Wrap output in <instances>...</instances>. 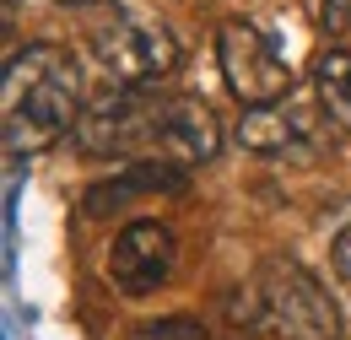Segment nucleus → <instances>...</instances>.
Here are the masks:
<instances>
[{
	"mask_svg": "<svg viewBox=\"0 0 351 340\" xmlns=\"http://www.w3.org/2000/svg\"><path fill=\"white\" fill-rule=\"evenodd\" d=\"M76 146L87 157H125V162H168L195 168L211 162L221 146L217 114L200 97H162L146 86H119L97 97L76 119Z\"/></svg>",
	"mask_w": 351,
	"mask_h": 340,
	"instance_id": "1",
	"label": "nucleus"
},
{
	"mask_svg": "<svg viewBox=\"0 0 351 340\" xmlns=\"http://www.w3.org/2000/svg\"><path fill=\"white\" fill-rule=\"evenodd\" d=\"M243 313H249V324L270 330L276 340H335L341 335V319L324 298V287L287 254L260 265V276H254V287L243 298Z\"/></svg>",
	"mask_w": 351,
	"mask_h": 340,
	"instance_id": "3",
	"label": "nucleus"
},
{
	"mask_svg": "<svg viewBox=\"0 0 351 340\" xmlns=\"http://www.w3.org/2000/svg\"><path fill=\"white\" fill-rule=\"evenodd\" d=\"M313 92H319L330 125L351 135V49H324L313 60Z\"/></svg>",
	"mask_w": 351,
	"mask_h": 340,
	"instance_id": "8",
	"label": "nucleus"
},
{
	"mask_svg": "<svg viewBox=\"0 0 351 340\" xmlns=\"http://www.w3.org/2000/svg\"><path fill=\"white\" fill-rule=\"evenodd\" d=\"M335 270H341V281L351 287V227L335 238Z\"/></svg>",
	"mask_w": 351,
	"mask_h": 340,
	"instance_id": "11",
	"label": "nucleus"
},
{
	"mask_svg": "<svg viewBox=\"0 0 351 340\" xmlns=\"http://www.w3.org/2000/svg\"><path fill=\"white\" fill-rule=\"evenodd\" d=\"M76 103H82V71L71 60V49L60 43H27L0 86V135H5V157H38L54 146L65 130H76Z\"/></svg>",
	"mask_w": 351,
	"mask_h": 340,
	"instance_id": "2",
	"label": "nucleus"
},
{
	"mask_svg": "<svg viewBox=\"0 0 351 340\" xmlns=\"http://www.w3.org/2000/svg\"><path fill=\"white\" fill-rule=\"evenodd\" d=\"M238 146L243 151H260V157H281V151H298L303 146V119L287 114L281 103H265V108H243V125H238Z\"/></svg>",
	"mask_w": 351,
	"mask_h": 340,
	"instance_id": "7",
	"label": "nucleus"
},
{
	"mask_svg": "<svg viewBox=\"0 0 351 340\" xmlns=\"http://www.w3.org/2000/svg\"><path fill=\"white\" fill-rule=\"evenodd\" d=\"M313 22H319L330 38L351 33V0H313Z\"/></svg>",
	"mask_w": 351,
	"mask_h": 340,
	"instance_id": "10",
	"label": "nucleus"
},
{
	"mask_svg": "<svg viewBox=\"0 0 351 340\" xmlns=\"http://www.w3.org/2000/svg\"><path fill=\"white\" fill-rule=\"evenodd\" d=\"M97 60L119 86H152L178 65V43L157 16H114L97 33Z\"/></svg>",
	"mask_w": 351,
	"mask_h": 340,
	"instance_id": "5",
	"label": "nucleus"
},
{
	"mask_svg": "<svg viewBox=\"0 0 351 340\" xmlns=\"http://www.w3.org/2000/svg\"><path fill=\"white\" fill-rule=\"evenodd\" d=\"M60 5H92V0H60Z\"/></svg>",
	"mask_w": 351,
	"mask_h": 340,
	"instance_id": "12",
	"label": "nucleus"
},
{
	"mask_svg": "<svg viewBox=\"0 0 351 340\" xmlns=\"http://www.w3.org/2000/svg\"><path fill=\"white\" fill-rule=\"evenodd\" d=\"M130 340H211V335L189 319H162V324H141Z\"/></svg>",
	"mask_w": 351,
	"mask_h": 340,
	"instance_id": "9",
	"label": "nucleus"
},
{
	"mask_svg": "<svg viewBox=\"0 0 351 340\" xmlns=\"http://www.w3.org/2000/svg\"><path fill=\"white\" fill-rule=\"evenodd\" d=\"M173 259H178V238L173 227L162 221H130L119 238H114V254H108V276L119 292H157L168 276H173Z\"/></svg>",
	"mask_w": 351,
	"mask_h": 340,
	"instance_id": "6",
	"label": "nucleus"
},
{
	"mask_svg": "<svg viewBox=\"0 0 351 340\" xmlns=\"http://www.w3.org/2000/svg\"><path fill=\"white\" fill-rule=\"evenodd\" d=\"M217 60H221V82L232 86V97L243 108L281 103L292 92V65L281 60L276 38H265L254 22H227L217 33Z\"/></svg>",
	"mask_w": 351,
	"mask_h": 340,
	"instance_id": "4",
	"label": "nucleus"
}]
</instances>
